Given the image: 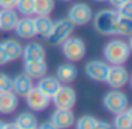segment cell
I'll return each instance as SVG.
<instances>
[{"instance_id":"19","label":"cell","mask_w":132,"mask_h":129,"mask_svg":"<svg viewBox=\"0 0 132 129\" xmlns=\"http://www.w3.org/2000/svg\"><path fill=\"white\" fill-rule=\"evenodd\" d=\"M2 45L5 48V53H6L10 62L11 61H17L22 56L23 47H22V44L19 41H16V39H6V41H2Z\"/></svg>"},{"instance_id":"29","label":"cell","mask_w":132,"mask_h":129,"mask_svg":"<svg viewBox=\"0 0 132 129\" xmlns=\"http://www.w3.org/2000/svg\"><path fill=\"white\" fill-rule=\"evenodd\" d=\"M11 86H13L11 78H10L6 73H2V72H0V92L11 90Z\"/></svg>"},{"instance_id":"16","label":"cell","mask_w":132,"mask_h":129,"mask_svg":"<svg viewBox=\"0 0 132 129\" xmlns=\"http://www.w3.org/2000/svg\"><path fill=\"white\" fill-rule=\"evenodd\" d=\"M13 81V86H11V90L17 95V96H25L31 87H33V79L30 76H27L25 73H19L17 76L11 78Z\"/></svg>"},{"instance_id":"2","label":"cell","mask_w":132,"mask_h":129,"mask_svg":"<svg viewBox=\"0 0 132 129\" xmlns=\"http://www.w3.org/2000/svg\"><path fill=\"white\" fill-rule=\"evenodd\" d=\"M118 13L117 10H101L95 14L93 19V27L95 30L103 34V36H112L115 34V27L118 20Z\"/></svg>"},{"instance_id":"28","label":"cell","mask_w":132,"mask_h":129,"mask_svg":"<svg viewBox=\"0 0 132 129\" xmlns=\"http://www.w3.org/2000/svg\"><path fill=\"white\" fill-rule=\"evenodd\" d=\"M117 13H118V16H121V17H129V19H132V0H127V2L123 3L120 8H117Z\"/></svg>"},{"instance_id":"39","label":"cell","mask_w":132,"mask_h":129,"mask_svg":"<svg viewBox=\"0 0 132 129\" xmlns=\"http://www.w3.org/2000/svg\"><path fill=\"white\" fill-rule=\"evenodd\" d=\"M34 129H37V127H34Z\"/></svg>"},{"instance_id":"15","label":"cell","mask_w":132,"mask_h":129,"mask_svg":"<svg viewBox=\"0 0 132 129\" xmlns=\"http://www.w3.org/2000/svg\"><path fill=\"white\" fill-rule=\"evenodd\" d=\"M19 20V13L14 8H2L0 10V30L13 31Z\"/></svg>"},{"instance_id":"31","label":"cell","mask_w":132,"mask_h":129,"mask_svg":"<svg viewBox=\"0 0 132 129\" xmlns=\"http://www.w3.org/2000/svg\"><path fill=\"white\" fill-rule=\"evenodd\" d=\"M17 0H0V10L2 8H14Z\"/></svg>"},{"instance_id":"32","label":"cell","mask_w":132,"mask_h":129,"mask_svg":"<svg viewBox=\"0 0 132 129\" xmlns=\"http://www.w3.org/2000/svg\"><path fill=\"white\" fill-rule=\"evenodd\" d=\"M95 129H113V126L110 124V123H107V121H96V124H95Z\"/></svg>"},{"instance_id":"22","label":"cell","mask_w":132,"mask_h":129,"mask_svg":"<svg viewBox=\"0 0 132 129\" xmlns=\"http://www.w3.org/2000/svg\"><path fill=\"white\" fill-rule=\"evenodd\" d=\"M37 87H39L44 93H47L48 96H51V95L61 87V83H59V79H57L56 76H42V78H39Z\"/></svg>"},{"instance_id":"11","label":"cell","mask_w":132,"mask_h":129,"mask_svg":"<svg viewBox=\"0 0 132 129\" xmlns=\"http://www.w3.org/2000/svg\"><path fill=\"white\" fill-rule=\"evenodd\" d=\"M50 121L57 127V129H69L75 124V114L72 109H62L56 107V110L51 114Z\"/></svg>"},{"instance_id":"3","label":"cell","mask_w":132,"mask_h":129,"mask_svg":"<svg viewBox=\"0 0 132 129\" xmlns=\"http://www.w3.org/2000/svg\"><path fill=\"white\" fill-rule=\"evenodd\" d=\"M103 106L107 112L115 115L129 107V98L124 92H121V89H112L103 96Z\"/></svg>"},{"instance_id":"34","label":"cell","mask_w":132,"mask_h":129,"mask_svg":"<svg viewBox=\"0 0 132 129\" xmlns=\"http://www.w3.org/2000/svg\"><path fill=\"white\" fill-rule=\"evenodd\" d=\"M37 129H57V127H56V126H54L51 121H48V123H42V124H40Z\"/></svg>"},{"instance_id":"35","label":"cell","mask_w":132,"mask_h":129,"mask_svg":"<svg viewBox=\"0 0 132 129\" xmlns=\"http://www.w3.org/2000/svg\"><path fill=\"white\" fill-rule=\"evenodd\" d=\"M3 129H20L16 123H5V127Z\"/></svg>"},{"instance_id":"26","label":"cell","mask_w":132,"mask_h":129,"mask_svg":"<svg viewBox=\"0 0 132 129\" xmlns=\"http://www.w3.org/2000/svg\"><path fill=\"white\" fill-rule=\"evenodd\" d=\"M14 8L23 17H33L34 16V0H17Z\"/></svg>"},{"instance_id":"36","label":"cell","mask_w":132,"mask_h":129,"mask_svg":"<svg viewBox=\"0 0 132 129\" xmlns=\"http://www.w3.org/2000/svg\"><path fill=\"white\" fill-rule=\"evenodd\" d=\"M3 127H5V123H3L2 120H0V129H3Z\"/></svg>"},{"instance_id":"25","label":"cell","mask_w":132,"mask_h":129,"mask_svg":"<svg viewBox=\"0 0 132 129\" xmlns=\"http://www.w3.org/2000/svg\"><path fill=\"white\" fill-rule=\"evenodd\" d=\"M115 34L123 36V37H129L132 34V19L129 17H118L117 20V27H115Z\"/></svg>"},{"instance_id":"6","label":"cell","mask_w":132,"mask_h":129,"mask_svg":"<svg viewBox=\"0 0 132 129\" xmlns=\"http://www.w3.org/2000/svg\"><path fill=\"white\" fill-rule=\"evenodd\" d=\"M73 28L75 27L70 23L69 19H61V20L53 23V30H51V33L48 34L47 39L51 45H61L65 39H69L72 36Z\"/></svg>"},{"instance_id":"21","label":"cell","mask_w":132,"mask_h":129,"mask_svg":"<svg viewBox=\"0 0 132 129\" xmlns=\"http://www.w3.org/2000/svg\"><path fill=\"white\" fill-rule=\"evenodd\" d=\"M113 129H132V109H124L123 112L115 114Z\"/></svg>"},{"instance_id":"8","label":"cell","mask_w":132,"mask_h":129,"mask_svg":"<svg viewBox=\"0 0 132 129\" xmlns=\"http://www.w3.org/2000/svg\"><path fill=\"white\" fill-rule=\"evenodd\" d=\"M25 98H27L28 107H30L31 110H34V112H42V110H45V109L50 106V103H51V96H48L47 93H44L37 86H33L31 90L25 95Z\"/></svg>"},{"instance_id":"12","label":"cell","mask_w":132,"mask_h":129,"mask_svg":"<svg viewBox=\"0 0 132 129\" xmlns=\"http://www.w3.org/2000/svg\"><path fill=\"white\" fill-rule=\"evenodd\" d=\"M13 31H16V34L20 39H33L34 36H37L33 17H19Z\"/></svg>"},{"instance_id":"10","label":"cell","mask_w":132,"mask_h":129,"mask_svg":"<svg viewBox=\"0 0 132 129\" xmlns=\"http://www.w3.org/2000/svg\"><path fill=\"white\" fill-rule=\"evenodd\" d=\"M109 64L106 61H98V59H93L90 62L86 64L84 67V72L86 75L93 79V81H98V83H103L106 81V76H107V72H109Z\"/></svg>"},{"instance_id":"13","label":"cell","mask_w":132,"mask_h":129,"mask_svg":"<svg viewBox=\"0 0 132 129\" xmlns=\"http://www.w3.org/2000/svg\"><path fill=\"white\" fill-rule=\"evenodd\" d=\"M19 106V96L13 90L0 92V114H13Z\"/></svg>"},{"instance_id":"4","label":"cell","mask_w":132,"mask_h":129,"mask_svg":"<svg viewBox=\"0 0 132 129\" xmlns=\"http://www.w3.org/2000/svg\"><path fill=\"white\" fill-rule=\"evenodd\" d=\"M92 17H93V10L90 8V5H87L84 2H78V3L72 5L67 13V19L70 20V23L73 27L87 25L92 20Z\"/></svg>"},{"instance_id":"23","label":"cell","mask_w":132,"mask_h":129,"mask_svg":"<svg viewBox=\"0 0 132 129\" xmlns=\"http://www.w3.org/2000/svg\"><path fill=\"white\" fill-rule=\"evenodd\" d=\"M14 123L20 129H34V127H37V118L31 112H22V114H19L16 117Z\"/></svg>"},{"instance_id":"7","label":"cell","mask_w":132,"mask_h":129,"mask_svg":"<svg viewBox=\"0 0 132 129\" xmlns=\"http://www.w3.org/2000/svg\"><path fill=\"white\" fill-rule=\"evenodd\" d=\"M51 101L56 107L62 109H72L76 104V92L70 86H62L51 95Z\"/></svg>"},{"instance_id":"18","label":"cell","mask_w":132,"mask_h":129,"mask_svg":"<svg viewBox=\"0 0 132 129\" xmlns=\"http://www.w3.org/2000/svg\"><path fill=\"white\" fill-rule=\"evenodd\" d=\"M22 58L23 61H40L45 59V48L39 42H31L22 50Z\"/></svg>"},{"instance_id":"14","label":"cell","mask_w":132,"mask_h":129,"mask_svg":"<svg viewBox=\"0 0 132 129\" xmlns=\"http://www.w3.org/2000/svg\"><path fill=\"white\" fill-rule=\"evenodd\" d=\"M25 75L30 76L31 79H39L42 76L47 75V62L45 59H40V61H25Z\"/></svg>"},{"instance_id":"17","label":"cell","mask_w":132,"mask_h":129,"mask_svg":"<svg viewBox=\"0 0 132 129\" xmlns=\"http://www.w3.org/2000/svg\"><path fill=\"white\" fill-rule=\"evenodd\" d=\"M78 76V69L73 66L72 62H65V64H61L56 70V78L59 79L61 84H70L76 79Z\"/></svg>"},{"instance_id":"20","label":"cell","mask_w":132,"mask_h":129,"mask_svg":"<svg viewBox=\"0 0 132 129\" xmlns=\"http://www.w3.org/2000/svg\"><path fill=\"white\" fill-rule=\"evenodd\" d=\"M53 20L50 19V16H37L34 17V25H36V33L40 37H48V34L53 30Z\"/></svg>"},{"instance_id":"24","label":"cell","mask_w":132,"mask_h":129,"mask_svg":"<svg viewBox=\"0 0 132 129\" xmlns=\"http://www.w3.org/2000/svg\"><path fill=\"white\" fill-rule=\"evenodd\" d=\"M54 10V0H34V14L50 16Z\"/></svg>"},{"instance_id":"30","label":"cell","mask_w":132,"mask_h":129,"mask_svg":"<svg viewBox=\"0 0 132 129\" xmlns=\"http://www.w3.org/2000/svg\"><path fill=\"white\" fill-rule=\"evenodd\" d=\"M8 62H10V59H8V56L5 53V48H3L2 42H0V66H5V64H8Z\"/></svg>"},{"instance_id":"27","label":"cell","mask_w":132,"mask_h":129,"mask_svg":"<svg viewBox=\"0 0 132 129\" xmlns=\"http://www.w3.org/2000/svg\"><path fill=\"white\" fill-rule=\"evenodd\" d=\"M96 118L93 115H82L78 121H76V129H95L96 124Z\"/></svg>"},{"instance_id":"38","label":"cell","mask_w":132,"mask_h":129,"mask_svg":"<svg viewBox=\"0 0 132 129\" xmlns=\"http://www.w3.org/2000/svg\"><path fill=\"white\" fill-rule=\"evenodd\" d=\"M62 2H72V0H62Z\"/></svg>"},{"instance_id":"37","label":"cell","mask_w":132,"mask_h":129,"mask_svg":"<svg viewBox=\"0 0 132 129\" xmlns=\"http://www.w3.org/2000/svg\"><path fill=\"white\" fill-rule=\"evenodd\" d=\"M95 2H98V3H103V2H107V0H95Z\"/></svg>"},{"instance_id":"1","label":"cell","mask_w":132,"mask_h":129,"mask_svg":"<svg viewBox=\"0 0 132 129\" xmlns=\"http://www.w3.org/2000/svg\"><path fill=\"white\" fill-rule=\"evenodd\" d=\"M103 54L109 66H124L130 56V45L123 39H112L104 45Z\"/></svg>"},{"instance_id":"5","label":"cell","mask_w":132,"mask_h":129,"mask_svg":"<svg viewBox=\"0 0 132 129\" xmlns=\"http://www.w3.org/2000/svg\"><path fill=\"white\" fill-rule=\"evenodd\" d=\"M62 53L70 62H78L82 61L86 56V42L81 37H69L65 39L62 44Z\"/></svg>"},{"instance_id":"9","label":"cell","mask_w":132,"mask_h":129,"mask_svg":"<svg viewBox=\"0 0 132 129\" xmlns=\"http://www.w3.org/2000/svg\"><path fill=\"white\" fill-rule=\"evenodd\" d=\"M112 89H123L129 83V72L124 66H110L106 81Z\"/></svg>"},{"instance_id":"33","label":"cell","mask_w":132,"mask_h":129,"mask_svg":"<svg viewBox=\"0 0 132 129\" xmlns=\"http://www.w3.org/2000/svg\"><path fill=\"white\" fill-rule=\"evenodd\" d=\"M107 2H109V3H110L113 8H115V10H117V8H120L123 3H126L127 0H107Z\"/></svg>"}]
</instances>
